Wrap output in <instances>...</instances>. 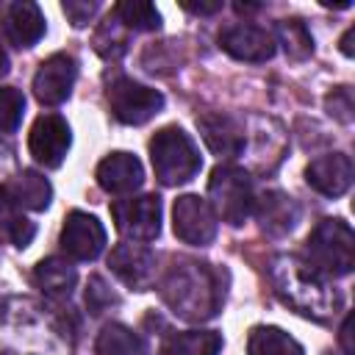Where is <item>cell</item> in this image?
<instances>
[{"mask_svg": "<svg viewBox=\"0 0 355 355\" xmlns=\"http://www.w3.org/2000/svg\"><path fill=\"white\" fill-rule=\"evenodd\" d=\"M352 175L355 169L347 153H324V155H316L305 166L308 186L324 197H341L352 186Z\"/></svg>", "mask_w": 355, "mask_h": 355, "instance_id": "cell-15", "label": "cell"}, {"mask_svg": "<svg viewBox=\"0 0 355 355\" xmlns=\"http://www.w3.org/2000/svg\"><path fill=\"white\" fill-rule=\"evenodd\" d=\"M97 183L108 194H133L144 183V166L133 153L114 150L97 164Z\"/></svg>", "mask_w": 355, "mask_h": 355, "instance_id": "cell-16", "label": "cell"}, {"mask_svg": "<svg viewBox=\"0 0 355 355\" xmlns=\"http://www.w3.org/2000/svg\"><path fill=\"white\" fill-rule=\"evenodd\" d=\"M97 8H100L97 0H92V3H89V0H64V3H61V11L67 14V19H69L75 28L89 25V22L94 19Z\"/></svg>", "mask_w": 355, "mask_h": 355, "instance_id": "cell-30", "label": "cell"}, {"mask_svg": "<svg viewBox=\"0 0 355 355\" xmlns=\"http://www.w3.org/2000/svg\"><path fill=\"white\" fill-rule=\"evenodd\" d=\"M183 8L191 14H216V11H222V0H214V3H189L186 0Z\"/></svg>", "mask_w": 355, "mask_h": 355, "instance_id": "cell-32", "label": "cell"}, {"mask_svg": "<svg viewBox=\"0 0 355 355\" xmlns=\"http://www.w3.org/2000/svg\"><path fill=\"white\" fill-rule=\"evenodd\" d=\"M272 277H275V286L277 291L291 302L297 305L302 313H313V316H324L330 313V308L338 305V297L327 291V280H322L319 275H313L302 261L300 255H283V258H275L272 263Z\"/></svg>", "mask_w": 355, "mask_h": 355, "instance_id": "cell-3", "label": "cell"}, {"mask_svg": "<svg viewBox=\"0 0 355 355\" xmlns=\"http://www.w3.org/2000/svg\"><path fill=\"white\" fill-rule=\"evenodd\" d=\"M197 128L208 150L225 161H233L244 153V125L222 111H208L197 116Z\"/></svg>", "mask_w": 355, "mask_h": 355, "instance_id": "cell-14", "label": "cell"}, {"mask_svg": "<svg viewBox=\"0 0 355 355\" xmlns=\"http://www.w3.org/2000/svg\"><path fill=\"white\" fill-rule=\"evenodd\" d=\"M6 36L14 42V47H33L44 36V14L31 0H17L6 8Z\"/></svg>", "mask_w": 355, "mask_h": 355, "instance_id": "cell-18", "label": "cell"}, {"mask_svg": "<svg viewBox=\"0 0 355 355\" xmlns=\"http://www.w3.org/2000/svg\"><path fill=\"white\" fill-rule=\"evenodd\" d=\"M300 261L322 280H336L355 266V233L344 219H322L311 230Z\"/></svg>", "mask_w": 355, "mask_h": 355, "instance_id": "cell-2", "label": "cell"}, {"mask_svg": "<svg viewBox=\"0 0 355 355\" xmlns=\"http://www.w3.org/2000/svg\"><path fill=\"white\" fill-rule=\"evenodd\" d=\"M105 241H108V236L97 216H92L86 211L67 214L64 227H61V250L72 261H94L105 250Z\"/></svg>", "mask_w": 355, "mask_h": 355, "instance_id": "cell-11", "label": "cell"}, {"mask_svg": "<svg viewBox=\"0 0 355 355\" xmlns=\"http://www.w3.org/2000/svg\"><path fill=\"white\" fill-rule=\"evenodd\" d=\"M324 108L330 116H336L338 122H352V111H355V103H352V92L347 86H338L333 89L327 97H324Z\"/></svg>", "mask_w": 355, "mask_h": 355, "instance_id": "cell-29", "label": "cell"}, {"mask_svg": "<svg viewBox=\"0 0 355 355\" xmlns=\"http://www.w3.org/2000/svg\"><path fill=\"white\" fill-rule=\"evenodd\" d=\"M94 349L97 355H144V341L133 327L122 322H108L100 330Z\"/></svg>", "mask_w": 355, "mask_h": 355, "instance_id": "cell-23", "label": "cell"}, {"mask_svg": "<svg viewBox=\"0 0 355 355\" xmlns=\"http://www.w3.org/2000/svg\"><path fill=\"white\" fill-rule=\"evenodd\" d=\"M233 8H236V11H239V14H247V11H258V8H261V6H250V3H236V6H233Z\"/></svg>", "mask_w": 355, "mask_h": 355, "instance_id": "cell-36", "label": "cell"}, {"mask_svg": "<svg viewBox=\"0 0 355 355\" xmlns=\"http://www.w3.org/2000/svg\"><path fill=\"white\" fill-rule=\"evenodd\" d=\"M172 230L183 244L208 247L216 239L219 219L205 197L200 194H180L172 205Z\"/></svg>", "mask_w": 355, "mask_h": 355, "instance_id": "cell-8", "label": "cell"}, {"mask_svg": "<svg viewBox=\"0 0 355 355\" xmlns=\"http://www.w3.org/2000/svg\"><path fill=\"white\" fill-rule=\"evenodd\" d=\"M247 355H302V344L275 324H258L250 330Z\"/></svg>", "mask_w": 355, "mask_h": 355, "instance_id": "cell-22", "label": "cell"}, {"mask_svg": "<svg viewBox=\"0 0 355 355\" xmlns=\"http://www.w3.org/2000/svg\"><path fill=\"white\" fill-rule=\"evenodd\" d=\"M255 183L247 169L236 164H219L214 166L208 178V205L214 208L216 219L239 227L247 216H252L255 208Z\"/></svg>", "mask_w": 355, "mask_h": 355, "instance_id": "cell-5", "label": "cell"}, {"mask_svg": "<svg viewBox=\"0 0 355 355\" xmlns=\"http://www.w3.org/2000/svg\"><path fill=\"white\" fill-rule=\"evenodd\" d=\"M108 105L111 114L122 122V125H144L147 119H153L161 108H164V94L158 89H150L133 78L116 75L108 83Z\"/></svg>", "mask_w": 355, "mask_h": 355, "instance_id": "cell-6", "label": "cell"}, {"mask_svg": "<svg viewBox=\"0 0 355 355\" xmlns=\"http://www.w3.org/2000/svg\"><path fill=\"white\" fill-rule=\"evenodd\" d=\"M25 114V94L14 86H0V130L14 133Z\"/></svg>", "mask_w": 355, "mask_h": 355, "instance_id": "cell-26", "label": "cell"}, {"mask_svg": "<svg viewBox=\"0 0 355 355\" xmlns=\"http://www.w3.org/2000/svg\"><path fill=\"white\" fill-rule=\"evenodd\" d=\"M119 28H122V25H119L116 17L111 14V17L103 22V28L97 31L94 44H97V53H100L103 58H119V55L128 50V36H125Z\"/></svg>", "mask_w": 355, "mask_h": 355, "instance_id": "cell-27", "label": "cell"}, {"mask_svg": "<svg viewBox=\"0 0 355 355\" xmlns=\"http://www.w3.org/2000/svg\"><path fill=\"white\" fill-rule=\"evenodd\" d=\"M349 322H352V316H347L344 324H341V344H344V352H347V355H352V344H349Z\"/></svg>", "mask_w": 355, "mask_h": 355, "instance_id": "cell-34", "label": "cell"}, {"mask_svg": "<svg viewBox=\"0 0 355 355\" xmlns=\"http://www.w3.org/2000/svg\"><path fill=\"white\" fill-rule=\"evenodd\" d=\"M69 144H72V130L64 116H58V114L36 116V122L28 133V150L36 158V164H42L47 169L61 166V161L69 153Z\"/></svg>", "mask_w": 355, "mask_h": 355, "instance_id": "cell-10", "label": "cell"}, {"mask_svg": "<svg viewBox=\"0 0 355 355\" xmlns=\"http://www.w3.org/2000/svg\"><path fill=\"white\" fill-rule=\"evenodd\" d=\"M219 47L236 58V61H250V64H263L275 55L277 44L269 28L252 25V22H233L219 31Z\"/></svg>", "mask_w": 355, "mask_h": 355, "instance_id": "cell-9", "label": "cell"}, {"mask_svg": "<svg viewBox=\"0 0 355 355\" xmlns=\"http://www.w3.org/2000/svg\"><path fill=\"white\" fill-rule=\"evenodd\" d=\"M6 194L11 197V202L22 211H44L47 205H50V200H53V186H50V180L42 175V172H36V169H22V172H17L6 186Z\"/></svg>", "mask_w": 355, "mask_h": 355, "instance_id": "cell-19", "label": "cell"}, {"mask_svg": "<svg viewBox=\"0 0 355 355\" xmlns=\"http://www.w3.org/2000/svg\"><path fill=\"white\" fill-rule=\"evenodd\" d=\"M8 72V55H6V50H3V44H0V78Z\"/></svg>", "mask_w": 355, "mask_h": 355, "instance_id": "cell-35", "label": "cell"}, {"mask_svg": "<svg viewBox=\"0 0 355 355\" xmlns=\"http://www.w3.org/2000/svg\"><path fill=\"white\" fill-rule=\"evenodd\" d=\"M108 266L133 291H147L155 283V272H158L155 269L158 266L155 252L150 247H144V244H136V241L133 244L130 241L116 244L111 250V255H108Z\"/></svg>", "mask_w": 355, "mask_h": 355, "instance_id": "cell-12", "label": "cell"}, {"mask_svg": "<svg viewBox=\"0 0 355 355\" xmlns=\"http://www.w3.org/2000/svg\"><path fill=\"white\" fill-rule=\"evenodd\" d=\"M78 78V64L67 53H53L44 58L33 75V94L42 105H61L75 86Z\"/></svg>", "mask_w": 355, "mask_h": 355, "instance_id": "cell-13", "label": "cell"}, {"mask_svg": "<svg viewBox=\"0 0 355 355\" xmlns=\"http://www.w3.org/2000/svg\"><path fill=\"white\" fill-rule=\"evenodd\" d=\"M150 161H153L155 178L164 186H183L202 166L197 144L178 125H166L150 139Z\"/></svg>", "mask_w": 355, "mask_h": 355, "instance_id": "cell-4", "label": "cell"}, {"mask_svg": "<svg viewBox=\"0 0 355 355\" xmlns=\"http://www.w3.org/2000/svg\"><path fill=\"white\" fill-rule=\"evenodd\" d=\"M161 214H164V208L155 194H139V197H125V200L111 202L114 227L119 230V236H125L136 244L158 239Z\"/></svg>", "mask_w": 355, "mask_h": 355, "instance_id": "cell-7", "label": "cell"}, {"mask_svg": "<svg viewBox=\"0 0 355 355\" xmlns=\"http://www.w3.org/2000/svg\"><path fill=\"white\" fill-rule=\"evenodd\" d=\"M116 302H119L116 294L111 291V286H108L100 275L89 277V286H86V308H89L92 316H100L105 308H111V305H116Z\"/></svg>", "mask_w": 355, "mask_h": 355, "instance_id": "cell-28", "label": "cell"}, {"mask_svg": "<svg viewBox=\"0 0 355 355\" xmlns=\"http://www.w3.org/2000/svg\"><path fill=\"white\" fill-rule=\"evenodd\" d=\"M19 208L11 202V197L6 194V189L0 186V236H6L8 239V233H11V227L19 222Z\"/></svg>", "mask_w": 355, "mask_h": 355, "instance_id": "cell-31", "label": "cell"}, {"mask_svg": "<svg viewBox=\"0 0 355 355\" xmlns=\"http://www.w3.org/2000/svg\"><path fill=\"white\" fill-rule=\"evenodd\" d=\"M33 283L50 300H69L78 286V272L64 258H42L33 266Z\"/></svg>", "mask_w": 355, "mask_h": 355, "instance_id": "cell-20", "label": "cell"}, {"mask_svg": "<svg viewBox=\"0 0 355 355\" xmlns=\"http://www.w3.org/2000/svg\"><path fill=\"white\" fill-rule=\"evenodd\" d=\"M352 39H355V28H349V31L341 36V53H344V55H352V53H355Z\"/></svg>", "mask_w": 355, "mask_h": 355, "instance_id": "cell-33", "label": "cell"}, {"mask_svg": "<svg viewBox=\"0 0 355 355\" xmlns=\"http://www.w3.org/2000/svg\"><path fill=\"white\" fill-rule=\"evenodd\" d=\"M252 214H255L261 230L269 236H286L300 222V205L294 202V197H288L280 189H269V191L258 194Z\"/></svg>", "mask_w": 355, "mask_h": 355, "instance_id": "cell-17", "label": "cell"}, {"mask_svg": "<svg viewBox=\"0 0 355 355\" xmlns=\"http://www.w3.org/2000/svg\"><path fill=\"white\" fill-rule=\"evenodd\" d=\"M164 355H219L222 352V333L216 330H178L166 333Z\"/></svg>", "mask_w": 355, "mask_h": 355, "instance_id": "cell-21", "label": "cell"}, {"mask_svg": "<svg viewBox=\"0 0 355 355\" xmlns=\"http://www.w3.org/2000/svg\"><path fill=\"white\" fill-rule=\"evenodd\" d=\"M227 275L197 258H175L158 280L161 300L186 322H208L225 305Z\"/></svg>", "mask_w": 355, "mask_h": 355, "instance_id": "cell-1", "label": "cell"}, {"mask_svg": "<svg viewBox=\"0 0 355 355\" xmlns=\"http://www.w3.org/2000/svg\"><path fill=\"white\" fill-rule=\"evenodd\" d=\"M125 31H158L161 11L147 0H122L111 11Z\"/></svg>", "mask_w": 355, "mask_h": 355, "instance_id": "cell-25", "label": "cell"}, {"mask_svg": "<svg viewBox=\"0 0 355 355\" xmlns=\"http://www.w3.org/2000/svg\"><path fill=\"white\" fill-rule=\"evenodd\" d=\"M272 36H275V44H283L291 61H305L313 53V36L302 19H280Z\"/></svg>", "mask_w": 355, "mask_h": 355, "instance_id": "cell-24", "label": "cell"}]
</instances>
